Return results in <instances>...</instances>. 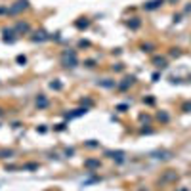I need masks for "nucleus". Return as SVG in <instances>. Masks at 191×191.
Masks as SVG:
<instances>
[{
	"mask_svg": "<svg viewBox=\"0 0 191 191\" xmlns=\"http://www.w3.org/2000/svg\"><path fill=\"white\" fill-rule=\"evenodd\" d=\"M160 4H162V0H153V2H149V4H147V10H155V8H159Z\"/></svg>",
	"mask_w": 191,
	"mask_h": 191,
	"instance_id": "nucleus-1",
	"label": "nucleus"
}]
</instances>
